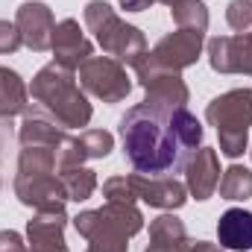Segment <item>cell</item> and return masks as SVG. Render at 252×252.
Instances as JSON below:
<instances>
[{
  "instance_id": "277c9868",
  "label": "cell",
  "mask_w": 252,
  "mask_h": 252,
  "mask_svg": "<svg viewBox=\"0 0 252 252\" xmlns=\"http://www.w3.org/2000/svg\"><path fill=\"white\" fill-rule=\"evenodd\" d=\"M82 18L106 56L118 59L121 64H135L138 59H144V53H147L144 32L138 27L126 24L106 0H88Z\"/></svg>"
},
{
  "instance_id": "6da1fadb",
  "label": "cell",
  "mask_w": 252,
  "mask_h": 252,
  "mask_svg": "<svg viewBox=\"0 0 252 252\" xmlns=\"http://www.w3.org/2000/svg\"><path fill=\"white\" fill-rule=\"evenodd\" d=\"M126 161L144 176H173L202 144V124L188 109H156L138 103L121 118Z\"/></svg>"
},
{
  "instance_id": "7a4b0ae2",
  "label": "cell",
  "mask_w": 252,
  "mask_h": 252,
  "mask_svg": "<svg viewBox=\"0 0 252 252\" xmlns=\"http://www.w3.org/2000/svg\"><path fill=\"white\" fill-rule=\"evenodd\" d=\"M30 97L38 112H44L62 129H82L91 124L94 106L76 82V70H67L56 62L44 64L30 82Z\"/></svg>"
},
{
  "instance_id": "484cf974",
  "label": "cell",
  "mask_w": 252,
  "mask_h": 252,
  "mask_svg": "<svg viewBox=\"0 0 252 252\" xmlns=\"http://www.w3.org/2000/svg\"><path fill=\"white\" fill-rule=\"evenodd\" d=\"M103 196H106V202H138L129 176H112V179H106L103 182Z\"/></svg>"
},
{
  "instance_id": "7402d4cb",
  "label": "cell",
  "mask_w": 252,
  "mask_h": 252,
  "mask_svg": "<svg viewBox=\"0 0 252 252\" xmlns=\"http://www.w3.org/2000/svg\"><path fill=\"white\" fill-rule=\"evenodd\" d=\"M170 15L179 30H193V32L208 30V6L202 0H176L170 6Z\"/></svg>"
},
{
  "instance_id": "ffe728a7",
  "label": "cell",
  "mask_w": 252,
  "mask_h": 252,
  "mask_svg": "<svg viewBox=\"0 0 252 252\" xmlns=\"http://www.w3.org/2000/svg\"><path fill=\"white\" fill-rule=\"evenodd\" d=\"M220 188V199H229V202H244L252 196V170L244 164H229L217 182Z\"/></svg>"
},
{
  "instance_id": "2e32d148",
  "label": "cell",
  "mask_w": 252,
  "mask_h": 252,
  "mask_svg": "<svg viewBox=\"0 0 252 252\" xmlns=\"http://www.w3.org/2000/svg\"><path fill=\"white\" fill-rule=\"evenodd\" d=\"M18 141H21V147L38 144V147L62 150L64 144L70 141V135H67V129H62L56 121H50V118H47L44 112H38L35 106H27L24 124H21V129H18Z\"/></svg>"
},
{
  "instance_id": "ac0fdd59",
  "label": "cell",
  "mask_w": 252,
  "mask_h": 252,
  "mask_svg": "<svg viewBox=\"0 0 252 252\" xmlns=\"http://www.w3.org/2000/svg\"><path fill=\"white\" fill-rule=\"evenodd\" d=\"M217 241L223 250L252 252V211L229 208L217 220Z\"/></svg>"
},
{
  "instance_id": "9a60e30c",
  "label": "cell",
  "mask_w": 252,
  "mask_h": 252,
  "mask_svg": "<svg viewBox=\"0 0 252 252\" xmlns=\"http://www.w3.org/2000/svg\"><path fill=\"white\" fill-rule=\"evenodd\" d=\"M67 214L64 211H35L27 220V250L30 252H70L64 241Z\"/></svg>"
},
{
  "instance_id": "9c48e42d",
  "label": "cell",
  "mask_w": 252,
  "mask_h": 252,
  "mask_svg": "<svg viewBox=\"0 0 252 252\" xmlns=\"http://www.w3.org/2000/svg\"><path fill=\"white\" fill-rule=\"evenodd\" d=\"M202 44H205V32H193V30H176L167 32L156 41V47L150 50V59L167 70H185L202 56Z\"/></svg>"
},
{
  "instance_id": "4dcf8cb0",
  "label": "cell",
  "mask_w": 252,
  "mask_h": 252,
  "mask_svg": "<svg viewBox=\"0 0 252 252\" xmlns=\"http://www.w3.org/2000/svg\"><path fill=\"white\" fill-rule=\"evenodd\" d=\"M190 252H226V250L217 247V244H208V241H193V250Z\"/></svg>"
},
{
  "instance_id": "4316f807",
  "label": "cell",
  "mask_w": 252,
  "mask_h": 252,
  "mask_svg": "<svg viewBox=\"0 0 252 252\" xmlns=\"http://www.w3.org/2000/svg\"><path fill=\"white\" fill-rule=\"evenodd\" d=\"M21 44H24V41H21L18 27L9 24V21H0V56H12V53H18Z\"/></svg>"
},
{
  "instance_id": "d4e9b609",
  "label": "cell",
  "mask_w": 252,
  "mask_h": 252,
  "mask_svg": "<svg viewBox=\"0 0 252 252\" xmlns=\"http://www.w3.org/2000/svg\"><path fill=\"white\" fill-rule=\"evenodd\" d=\"M226 24L235 32H247L252 27V0H229V6H226Z\"/></svg>"
},
{
  "instance_id": "52a82bcc",
  "label": "cell",
  "mask_w": 252,
  "mask_h": 252,
  "mask_svg": "<svg viewBox=\"0 0 252 252\" xmlns=\"http://www.w3.org/2000/svg\"><path fill=\"white\" fill-rule=\"evenodd\" d=\"M76 79L82 85L85 94L115 106V103H124L132 91V79L126 73V67L112 56H91L79 64L76 70Z\"/></svg>"
},
{
  "instance_id": "5b68a950",
  "label": "cell",
  "mask_w": 252,
  "mask_h": 252,
  "mask_svg": "<svg viewBox=\"0 0 252 252\" xmlns=\"http://www.w3.org/2000/svg\"><path fill=\"white\" fill-rule=\"evenodd\" d=\"M205 121L217 129L220 153L226 158H241L250 150L252 129V88H232L205 106Z\"/></svg>"
},
{
  "instance_id": "f1b7e54d",
  "label": "cell",
  "mask_w": 252,
  "mask_h": 252,
  "mask_svg": "<svg viewBox=\"0 0 252 252\" xmlns=\"http://www.w3.org/2000/svg\"><path fill=\"white\" fill-rule=\"evenodd\" d=\"M121 3V9H126V12H144V9H150L156 0H118Z\"/></svg>"
},
{
  "instance_id": "5bb4252c",
  "label": "cell",
  "mask_w": 252,
  "mask_h": 252,
  "mask_svg": "<svg viewBox=\"0 0 252 252\" xmlns=\"http://www.w3.org/2000/svg\"><path fill=\"white\" fill-rule=\"evenodd\" d=\"M185 188L193 199H208L214 190H217V182H220V158H217V150L211 147H199L190 153V158L185 161Z\"/></svg>"
},
{
  "instance_id": "8fae6325",
  "label": "cell",
  "mask_w": 252,
  "mask_h": 252,
  "mask_svg": "<svg viewBox=\"0 0 252 252\" xmlns=\"http://www.w3.org/2000/svg\"><path fill=\"white\" fill-rule=\"evenodd\" d=\"M129 182L135 190V199L147 202L150 208L161 211H176L188 202V188L176 176H144V173H129Z\"/></svg>"
},
{
  "instance_id": "44dd1931",
  "label": "cell",
  "mask_w": 252,
  "mask_h": 252,
  "mask_svg": "<svg viewBox=\"0 0 252 252\" xmlns=\"http://www.w3.org/2000/svg\"><path fill=\"white\" fill-rule=\"evenodd\" d=\"M59 179H62L64 193H67L70 202H85V199H91L94 190H97V173H94L91 167H82V164L62 170Z\"/></svg>"
},
{
  "instance_id": "1f68e13d",
  "label": "cell",
  "mask_w": 252,
  "mask_h": 252,
  "mask_svg": "<svg viewBox=\"0 0 252 252\" xmlns=\"http://www.w3.org/2000/svg\"><path fill=\"white\" fill-rule=\"evenodd\" d=\"M156 3H164V6H173L176 0H156Z\"/></svg>"
},
{
  "instance_id": "8992f818",
  "label": "cell",
  "mask_w": 252,
  "mask_h": 252,
  "mask_svg": "<svg viewBox=\"0 0 252 252\" xmlns=\"http://www.w3.org/2000/svg\"><path fill=\"white\" fill-rule=\"evenodd\" d=\"M135 67V79L138 85L144 88V103L147 106H156V109H185L190 100V91L182 79L179 70H167L161 64H156L150 59V50L144 53V59L132 64Z\"/></svg>"
},
{
  "instance_id": "4fadbf2b",
  "label": "cell",
  "mask_w": 252,
  "mask_h": 252,
  "mask_svg": "<svg viewBox=\"0 0 252 252\" xmlns=\"http://www.w3.org/2000/svg\"><path fill=\"white\" fill-rule=\"evenodd\" d=\"M50 50H53V62L67 67V70H79V64L94 56V44L85 38L76 18H64L56 24Z\"/></svg>"
},
{
  "instance_id": "ba28073f",
  "label": "cell",
  "mask_w": 252,
  "mask_h": 252,
  "mask_svg": "<svg viewBox=\"0 0 252 252\" xmlns=\"http://www.w3.org/2000/svg\"><path fill=\"white\" fill-rule=\"evenodd\" d=\"M15 196L32 211H64L67 193L59 173H18Z\"/></svg>"
},
{
  "instance_id": "603a6c76",
  "label": "cell",
  "mask_w": 252,
  "mask_h": 252,
  "mask_svg": "<svg viewBox=\"0 0 252 252\" xmlns=\"http://www.w3.org/2000/svg\"><path fill=\"white\" fill-rule=\"evenodd\" d=\"M18 173H59L56 170V150L53 147H21Z\"/></svg>"
},
{
  "instance_id": "3957f363",
  "label": "cell",
  "mask_w": 252,
  "mask_h": 252,
  "mask_svg": "<svg viewBox=\"0 0 252 252\" xmlns=\"http://www.w3.org/2000/svg\"><path fill=\"white\" fill-rule=\"evenodd\" d=\"M73 229L88 241L91 252H129V238L144 229V214L135 202H106L100 208L79 211Z\"/></svg>"
},
{
  "instance_id": "e0dca14e",
  "label": "cell",
  "mask_w": 252,
  "mask_h": 252,
  "mask_svg": "<svg viewBox=\"0 0 252 252\" xmlns=\"http://www.w3.org/2000/svg\"><path fill=\"white\" fill-rule=\"evenodd\" d=\"M193 241L185 232V223L176 214H161L150 223V244L144 252H190Z\"/></svg>"
},
{
  "instance_id": "30bf717a",
  "label": "cell",
  "mask_w": 252,
  "mask_h": 252,
  "mask_svg": "<svg viewBox=\"0 0 252 252\" xmlns=\"http://www.w3.org/2000/svg\"><path fill=\"white\" fill-rule=\"evenodd\" d=\"M15 27L21 32V41L24 47H30L32 53H44L50 50V41H53V30H56V18H53V9L41 0H27L18 6L15 12Z\"/></svg>"
},
{
  "instance_id": "83f0119b",
  "label": "cell",
  "mask_w": 252,
  "mask_h": 252,
  "mask_svg": "<svg viewBox=\"0 0 252 252\" xmlns=\"http://www.w3.org/2000/svg\"><path fill=\"white\" fill-rule=\"evenodd\" d=\"M0 252H30V250H27V244H24V238L18 232L3 229L0 232Z\"/></svg>"
},
{
  "instance_id": "cb8c5ba5",
  "label": "cell",
  "mask_w": 252,
  "mask_h": 252,
  "mask_svg": "<svg viewBox=\"0 0 252 252\" xmlns=\"http://www.w3.org/2000/svg\"><path fill=\"white\" fill-rule=\"evenodd\" d=\"M79 144L85 150V158H106L115 150V135L106 129H85L79 135Z\"/></svg>"
},
{
  "instance_id": "7c38bea8",
  "label": "cell",
  "mask_w": 252,
  "mask_h": 252,
  "mask_svg": "<svg viewBox=\"0 0 252 252\" xmlns=\"http://www.w3.org/2000/svg\"><path fill=\"white\" fill-rule=\"evenodd\" d=\"M208 64L217 73H247V76H252V32L211 38L208 41Z\"/></svg>"
},
{
  "instance_id": "d6986e66",
  "label": "cell",
  "mask_w": 252,
  "mask_h": 252,
  "mask_svg": "<svg viewBox=\"0 0 252 252\" xmlns=\"http://www.w3.org/2000/svg\"><path fill=\"white\" fill-rule=\"evenodd\" d=\"M30 106V88L24 76L12 67H0V118L12 121L15 115H24Z\"/></svg>"
},
{
  "instance_id": "d6a6232c",
  "label": "cell",
  "mask_w": 252,
  "mask_h": 252,
  "mask_svg": "<svg viewBox=\"0 0 252 252\" xmlns=\"http://www.w3.org/2000/svg\"><path fill=\"white\" fill-rule=\"evenodd\" d=\"M250 158H252V147H250Z\"/></svg>"
},
{
  "instance_id": "f546056e",
  "label": "cell",
  "mask_w": 252,
  "mask_h": 252,
  "mask_svg": "<svg viewBox=\"0 0 252 252\" xmlns=\"http://www.w3.org/2000/svg\"><path fill=\"white\" fill-rule=\"evenodd\" d=\"M9 138H12V126L6 118H0V156H3V150L9 147Z\"/></svg>"
},
{
  "instance_id": "836d02e7",
  "label": "cell",
  "mask_w": 252,
  "mask_h": 252,
  "mask_svg": "<svg viewBox=\"0 0 252 252\" xmlns=\"http://www.w3.org/2000/svg\"><path fill=\"white\" fill-rule=\"evenodd\" d=\"M85 252H91V250H85Z\"/></svg>"
}]
</instances>
